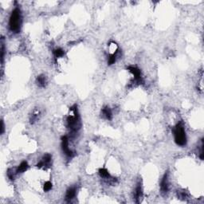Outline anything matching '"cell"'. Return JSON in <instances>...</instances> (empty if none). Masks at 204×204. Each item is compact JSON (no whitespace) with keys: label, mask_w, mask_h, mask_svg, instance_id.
Segmentation results:
<instances>
[{"label":"cell","mask_w":204,"mask_h":204,"mask_svg":"<svg viewBox=\"0 0 204 204\" xmlns=\"http://www.w3.org/2000/svg\"><path fill=\"white\" fill-rule=\"evenodd\" d=\"M61 148L65 155L68 157H73L74 154L69 148V139L66 136L61 137Z\"/></svg>","instance_id":"277c9868"},{"label":"cell","mask_w":204,"mask_h":204,"mask_svg":"<svg viewBox=\"0 0 204 204\" xmlns=\"http://www.w3.org/2000/svg\"><path fill=\"white\" fill-rule=\"evenodd\" d=\"M4 132V123L3 121H1V134H3Z\"/></svg>","instance_id":"ac0fdd59"},{"label":"cell","mask_w":204,"mask_h":204,"mask_svg":"<svg viewBox=\"0 0 204 204\" xmlns=\"http://www.w3.org/2000/svg\"><path fill=\"white\" fill-rule=\"evenodd\" d=\"M22 25V15H21V11L19 8L16 7L12 11L10 20H9V27L10 30L14 33H19L20 31Z\"/></svg>","instance_id":"6da1fadb"},{"label":"cell","mask_w":204,"mask_h":204,"mask_svg":"<svg viewBox=\"0 0 204 204\" xmlns=\"http://www.w3.org/2000/svg\"><path fill=\"white\" fill-rule=\"evenodd\" d=\"M99 174L101 175V177L105 178V179H111V175L109 173V171L105 168H101L99 170Z\"/></svg>","instance_id":"4fadbf2b"},{"label":"cell","mask_w":204,"mask_h":204,"mask_svg":"<svg viewBox=\"0 0 204 204\" xmlns=\"http://www.w3.org/2000/svg\"><path fill=\"white\" fill-rule=\"evenodd\" d=\"M143 196V191H142V187L140 183L137 184V187L136 188V192H135V198H136V202L137 203H140V199Z\"/></svg>","instance_id":"ba28073f"},{"label":"cell","mask_w":204,"mask_h":204,"mask_svg":"<svg viewBox=\"0 0 204 204\" xmlns=\"http://www.w3.org/2000/svg\"><path fill=\"white\" fill-rule=\"evenodd\" d=\"M53 56H54V58H55V60H57L58 57H62V56H64L65 52L63 49H60V48H57V49H53Z\"/></svg>","instance_id":"7c38bea8"},{"label":"cell","mask_w":204,"mask_h":204,"mask_svg":"<svg viewBox=\"0 0 204 204\" xmlns=\"http://www.w3.org/2000/svg\"><path fill=\"white\" fill-rule=\"evenodd\" d=\"M28 167H29L28 163L27 161H23L20 163V165L18 167L16 172L17 173H23V172H25L28 169Z\"/></svg>","instance_id":"9c48e42d"},{"label":"cell","mask_w":204,"mask_h":204,"mask_svg":"<svg viewBox=\"0 0 204 204\" xmlns=\"http://www.w3.org/2000/svg\"><path fill=\"white\" fill-rule=\"evenodd\" d=\"M160 189L163 193H167L169 189V183H168V178H167V173L163 175L161 183H160Z\"/></svg>","instance_id":"5b68a950"},{"label":"cell","mask_w":204,"mask_h":204,"mask_svg":"<svg viewBox=\"0 0 204 204\" xmlns=\"http://www.w3.org/2000/svg\"><path fill=\"white\" fill-rule=\"evenodd\" d=\"M174 133L175 142L177 145L179 146H185L187 144V136H186L185 130L183 128V125L181 122L178 123L173 129Z\"/></svg>","instance_id":"3957f363"},{"label":"cell","mask_w":204,"mask_h":204,"mask_svg":"<svg viewBox=\"0 0 204 204\" xmlns=\"http://www.w3.org/2000/svg\"><path fill=\"white\" fill-rule=\"evenodd\" d=\"M76 191H77L76 187H69V188L67 190L66 194H65V200L67 201V202H70V201L72 200L75 197Z\"/></svg>","instance_id":"52a82bcc"},{"label":"cell","mask_w":204,"mask_h":204,"mask_svg":"<svg viewBox=\"0 0 204 204\" xmlns=\"http://www.w3.org/2000/svg\"><path fill=\"white\" fill-rule=\"evenodd\" d=\"M37 84L39 87H45L46 85V78L45 76L39 75L37 77Z\"/></svg>","instance_id":"8fae6325"},{"label":"cell","mask_w":204,"mask_h":204,"mask_svg":"<svg viewBox=\"0 0 204 204\" xmlns=\"http://www.w3.org/2000/svg\"><path fill=\"white\" fill-rule=\"evenodd\" d=\"M7 174L8 178H9L11 180H13V179H14L15 175H14V173H13V170H12V169H8Z\"/></svg>","instance_id":"e0dca14e"},{"label":"cell","mask_w":204,"mask_h":204,"mask_svg":"<svg viewBox=\"0 0 204 204\" xmlns=\"http://www.w3.org/2000/svg\"><path fill=\"white\" fill-rule=\"evenodd\" d=\"M128 70L133 74L136 81H139V82L141 81V73H140V70L139 69L136 68L135 66H129Z\"/></svg>","instance_id":"8992f818"},{"label":"cell","mask_w":204,"mask_h":204,"mask_svg":"<svg viewBox=\"0 0 204 204\" xmlns=\"http://www.w3.org/2000/svg\"><path fill=\"white\" fill-rule=\"evenodd\" d=\"M42 161L44 163L45 166L49 164V163H50V161H51V155H49V154H45V155L43 156Z\"/></svg>","instance_id":"9a60e30c"},{"label":"cell","mask_w":204,"mask_h":204,"mask_svg":"<svg viewBox=\"0 0 204 204\" xmlns=\"http://www.w3.org/2000/svg\"><path fill=\"white\" fill-rule=\"evenodd\" d=\"M71 111L73 112V115L69 116L67 118V125H68L69 129L71 130V132L73 133H75L79 130L81 127L79 114L77 112V107L76 105L71 108Z\"/></svg>","instance_id":"7a4b0ae2"},{"label":"cell","mask_w":204,"mask_h":204,"mask_svg":"<svg viewBox=\"0 0 204 204\" xmlns=\"http://www.w3.org/2000/svg\"><path fill=\"white\" fill-rule=\"evenodd\" d=\"M102 115L103 117H105L107 120H111L113 115H112V111L110 109L109 107H105L103 109H102Z\"/></svg>","instance_id":"30bf717a"},{"label":"cell","mask_w":204,"mask_h":204,"mask_svg":"<svg viewBox=\"0 0 204 204\" xmlns=\"http://www.w3.org/2000/svg\"><path fill=\"white\" fill-rule=\"evenodd\" d=\"M118 53V50L116 51V53H114L113 54L110 55L109 58H108V65H113L115 62H116V60H117V54Z\"/></svg>","instance_id":"5bb4252c"},{"label":"cell","mask_w":204,"mask_h":204,"mask_svg":"<svg viewBox=\"0 0 204 204\" xmlns=\"http://www.w3.org/2000/svg\"><path fill=\"white\" fill-rule=\"evenodd\" d=\"M43 189H44L45 191H49V190L52 189V183H51V182H45V184L43 186Z\"/></svg>","instance_id":"2e32d148"}]
</instances>
